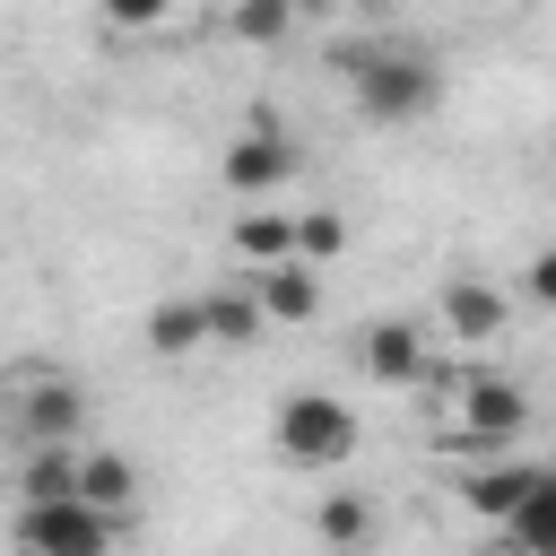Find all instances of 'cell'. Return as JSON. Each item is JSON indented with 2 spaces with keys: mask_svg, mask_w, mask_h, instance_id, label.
Segmentation results:
<instances>
[{
  "mask_svg": "<svg viewBox=\"0 0 556 556\" xmlns=\"http://www.w3.org/2000/svg\"><path fill=\"white\" fill-rule=\"evenodd\" d=\"M200 304H208V348H252V339H261V321H269V304H261V287H252V278L208 287Z\"/></svg>",
  "mask_w": 556,
  "mask_h": 556,
  "instance_id": "cell-10",
  "label": "cell"
},
{
  "mask_svg": "<svg viewBox=\"0 0 556 556\" xmlns=\"http://www.w3.org/2000/svg\"><path fill=\"white\" fill-rule=\"evenodd\" d=\"M295 252H304V261H339V252H348V217H330V208H295Z\"/></svg>",
  "mask_w": 556,
  "mask_h": 556,
  "instance_id": "cell-19",
  "label": "cell"
},
{
  "mask_svg": "<svg viewBox=\"0 0 556 556\" xmlns=\"http://www.w3.org/2000/svg\"><path fill=\"white\" fill-rule=\"evenodd\" d=\"M269 443H278L287 469H339V460L356 452V417H348V400H330V391H287V400L269 408Z\"/></svg>",
  "mask_w": 556,
  "mask_h": 556,
  "instance_id": "cell-2",
  "label": "cell"
},
{
  "mask_svg": "<svg viewBox=\"0 0 556 556\" xmlns=\"http://www.w3.org/2000/svg\"><path fill=\"white\" fill-rule=\"evenodd\" d=\"M313 530H321L330 547H356V539H374V504H365V495H321Z\"/></svg>",
  "mask_w": 556,
  "mask_h": 556,
  "instance_id": "cell-17",
  "label": "cell"
},
{
  "mask_svg": "<svg viewBox=\"0 0 556 556\" xmlns=\"http://www.w3.org/2000/svg\"><path fill=\"white\" fill-rule=\"evenodd\" d=\"M226 191L235 200H278L287 182H295V139L278 130V122H252V130H235V148H226Z\"/></svg>",
  "mask_w": 556,
  "mask_h": 556,
  "instance_id": "cell-4",
  "label": "cell"
},
{
  "mask_svg": "<svg viewBox=\"0 0 556 556\" xmlns=\"http://www.w3.org/2000/svg\"><path fill=\"white\" fill-rule=\"evenodd\" d=\"M443 330H452L460 348H486V339L504 330V295H495L486 278H469V269H452V278H443Z\"/></svg>",
  "mask_w": 556,
  "mask_h": 556,
  "instance_id": "cell-8",
  "label": "cell"
},
{
  "mask_svg": "<svg viewBox=\"0 0 556 556\" xmlns=\"http://www.w3.org/2000/svg\"><path fill=\"white\" fill-rule=\"evenodd\" d=\"M17 539L43 556H104L122 539V513H104L87 495H43V504H17Z\"/></svg>",
  "mask_w": 556,
  "mask_h": 556,
  "instance_id": "cell-3",
  "label": "cell"
},
{
  "mask_svg": "<svg viewBox=\"0 0 556 556\" xmlns=\"http://www.w3.org/2000/svg\"><path fill=\"white\" fill-rule=\"evenodd\" d=\"M330 70L348 78L356 113L365 122H426L443 104V70L426 43H382V35H356V43H330Z\"/></svg>",
  "mask_w": 556,
  "mask_h": 556,
  "instance_id": "cell-1",
  "label": "cell"
},
{
  "mask_svg": "<svg viewBox=\"0 0 556 556\" xmlns=\"http://www.w3.org/2000/svg\"><path fill=\"white\" fill-rule=\"evenodd\" d=\"M295 9H321V0H295Z\"/></svg>",
  "mask_w": 556,
  "mask_h": 556,
  "instance_id": "cell-22",
  "label": "cell"
},
{
  "mask_svg": "<svg viewBox=\"0 0 556 556\" xmlns=\"http://www.w3.org/2000/svg\"><path fill=\"white\" fill-rule=\"evenodd\" d=\"M252 287H261L269 321H313V313H321V261H304V252L261 261V269H252Z\"/></svg>",
  "mask_w": 556,
  "mask_h": 556,
  "instance_id": "cell-7",
  "label": "cell"
},
{
  "mask_svg": "<svg viewBox=\"0 0 556 556\" xmlns=\"http://www.w3.org/2000/svg\"><path fill=\"white\" fill-rule=\"evenodd\" d=\"M226 26H235L243 43H278V35L295 26V0H235V9H226Z\"/></svg>",
  "mask_w": 556,
  "mask_h": 556,
  "instance_id": "cell-18",
  "label": "cell"
},
{
  "mask_svg": "<svg viewBox=\"0 0 556 556\" xmlns=\"http://www.w3.org/2000/svg\"><path fill=\"white\" fill-rule=\"evenodd\" d=\"M530 478H539L530 460H478V469L460 478V504H469L478 521H504V513H513V504L530 495Z\"/></svg>",
  "mask_w": 556,
  "mask_h": 556,
  "instance_id": "cell-12",
  "label": "cell"
},
{
  "mask_svg": "<svg viewBox=\"0 0 556 556\" xmlns=\"http://www.w3.org/2000/svg\"><path fill=\"white\" fill-rule=\"evenodd\" d=\"M78 495H87V504H104V513H130L139 478H130V460H122V452H78Z\"/></svg>",
  "mask_w": 556,
  "mask_h": 556,
  "instance_id": "cell-16",
  "label": "cell"
},
{
  "mask_svg": "<svg viewBox=\"0 0 556 556\" xmlns=\"http://www.w3.org/2000/svg\"><path fill=\"white\" fill-rule=\"evenodd\" d=\"M165 9H174V0H104V17H113V26H156Z\"/></svg>",
  "mask_w": 556,
  "mask_h": 556,
  "instance_id": "cell-21",
  "label": "cell"
},
{
  "mask_svg": "<svg viewBox=\"0 0 556 556\" xmlns=\"http://www.w3.org/2000/svg\"><path fill=\"white\" fill-rule=\"evenodd\" d=\"M530 426V391L521 382H504V374H469L460 382V443L469 452H495V443H513Z\"/></svg>",
  "mask_w": 556,
  "mask_h": 556,
  "instance_id": "cell-5",
  "label": "cell"
},
{
  "mask_svg": "<svg viewBox=\"0 0 556 556\" xmlns=\"http://www.w3.org/2000/svg\"><path fill=\"white\" fill-rule=\"evenodd\" d=\"M495 530H504L513 547H530V556H556V469H539V478H530V495H521Z\"/></svg>",
  "mask_w": 556,
  "mask_h": 556,
  "instance_id": "cell-13",
  "label": "cell"
},
{
  "mask_svg": "<svg viewBox=\"0 0 556 556\" xmlns=\"http://www.w3.org/2000/svg\"><path fill=\"white\" fill-rule=\"evenodd\" d=\"M17 426H26V443H70L87 426V391L70 374H35L26 400H17Z\"/></svg>",
  "mask_w": 556,
  "mask_h": 556,
  "instance_id": "cell-6",
  "label": "cell"
},
{
  "mask_svg": "<svg viewBox=\"0 0 556 556\" xmlns=\"http://www.w3.org/2000/svg\"><path fill=\"white\" fill-rule=\"evenodd\" d=\"M43 495H78V452H70V443H35V452H26L17 504H43Z\"/></svg>",
  "mask_w": 556,
  "mask_h": 556,
  "instance_id": "cell-15",
  "label": "cell"
},
{
  "mask_svg": "<svg viewBox=\"0 0 556 556\" xmlns=\"http://www.w3.org/2000/svg\"><path fill=\"white\" fill-rule=\"evenodd\" d=\"M521 287H530V304H547V313H556V243H547V252H530Z\"/></svg>",
  "mask_w": 556,
  "mask_h": 556,
  "instance_id": "cell-20",
  "label": "cell"
},
{
  "mask_svg": "<svg viewBox=\"0 0 556 556\" xmlns=\"http://www.w3.org/2000/svg\"><path fill=\"white\" fill-rule=\"evenodd\" d=\"M356 365H365L374 382H391V391L426 382V348H417V321H374V330L356 339Z\"/></svg>",
  "mask_w": 556,
  "mask_h": 556,
  "instance_id": "cell-9",
  "label": "cell"
},
{
  "mask_svg": "<svg viewBox=\"0 0 556 556\" xmlns=\"http://www.w3.org/2000/svg\"><path fill=\"white\" fill-rule=\"evenodd\" d=\"M235 252L261 269V261H287L295 252V208H243L235 217Z\"/></svg>",
  "mask_w": 556,
  "mask_h": 556,
  "instance_id": "cell-14",
  "label": "cell"
},
{
  "mask_svg": "<svg viewBox=\"0 0 556 556\" xmlns=\"http://www.w3.org/2000/svg\"><path fill=\"white\" fill-rule=\"evenodd\" d=\"M139 348H148V356H165V365H174V356H191V348H208V304H200V295L156 304V313H148V330H139Z\"/></svg>",
  "mask_w": 556,
  "mask_h": 556,
  "instance_id": "cell-11",
  "label": "cell"
}]
</instances>
